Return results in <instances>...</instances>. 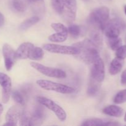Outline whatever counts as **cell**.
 Masks as SVG:
<instances>
[{
  "mask_svg": "<svg viewBox=\"0 0 126 126\" xmlns=\"http://www.w3.org/2000/svg\"><path fill=\"white\" fill-rule=\"evenodd\" d=\"M32 119V126L40 125L43 122L45 117V114L43 108L41 107H36L33 110L32 115L30 116Z\"/></svg>",
  "mask_w": 126,
  "mask_h": 126,
  "instance_id": "9a60e30c",
  "label": "cell"
},
{
  "mask_svg": "<svg viewBox=\"0 0 126 126\" xmlns=\"http://www.w3.org/2000/svg\"><path fill=\"white\" fill-rule=\"evenodd\" d=\"M43 49L46 51L54 54L77 55L79 53V50L73 46H68L55 44H45L43 45Z\"/></svg>",
  "mask_w": 126,
  "mask_h": 126,
  "instance_id": "52a82bcc",
  "label": "cell"
},
{
  "mask_svg": "<svg viewBox=\"0 0 126 126\" xmlns=\"http://www.w3.org/2000/svg\"><path fill=\"white\" fill-rule=\"evenodd\" d=\"M2 54H3L6 69L7 71H10L14 65L15 62L17 59L16 51L9 44H4L2 46Z\"/></svg>",
  "mask_w": 126,
  "mask_h": 126,
  "instance_id": "7c38bea8",
  "label": "cell"
},
{
  "mask_svg": "<svg viewBox=\"0 0 126 126\" xmlns=\"http://www.w3.org/2000/svg\"><path fill=\"white\" fill-rule=\"evenodd\" d=\"M103 31L97 27H91L90 31V38L89 39L98 47V49L102 47L103 44V36H102Z\"/></svg>",
  "mask_w": 126,
  "mask_h": 126,
  "instance_id": "5bb4252c",
  "label": "cell"
},
{
  "mask_svg": "<svg viewBox=\"0 0 126 126\" xmlns=\"http://www.w3.org/2000/svg\"><path fill=\"white\" fill-rule=\"evenodd\" d=\"M30 2H33V3H36V2H41L43 0H29Z\"/></svg>",
  "mask_w": 126,
  "mask_h": 126,
  "instance_id": "e575fe53",
  "label": "cell"
},
{
  "mask_svg": "<svg viewBox=\"0 0 126 126\" xmlns=\"http://www.w3.org/2000/svg\"><path fill=\"white\" fill-rule=\"evenodd\" d=\"M119 124L116 122H112V121H105L104 126H119Z\"/></svg>",
  "mask_w": 126,
  "mask_h": 126,
  "instance_id": "d6a6232c",
  "label": "cell"
},
{
  "mask_svg": "<svg viewBox=\"0 0 126 126\" xmlns=\"http://www.w3.org/2000/svg\"><path fill=\"white\" fill-rule=\"evenodd\" d=\"M121 82L123 85H126V69L123 72L121 78Z\"/></svg>",
  "mask_w": 126,
  "mask_h": 126,
  "instance_id": "1f68e13d",
  "label": "cell"
},
{
  "mask_svg": "<svg viewBox=\"0 0 126 126\" xmlns=\"http://www.w3.org/2000/svg\"><path fill=\"white\" fill-rule=\"evenodd\" d=\"M0 85L2 87V102L7 103L12 92V81L9 76L3 73H0Z\"/></svg>",
  "mask_w": 126,
  "mask_h": 126,
  "instance_id": "8fae6325",
  "label": "cell"
},
{
  "mask_svg": "<svg viewBox=\"0 0 126 126\" xmlns=\"http://www.w3.org/2000/svg\"><path fill=\"white\" fill-rule=\"evenodd\" d=\"M73 46L79 50V53L77 55L86 64L91 65L100 56L98 53L99 49L90 39H85L82 41L75 43Z\"/></svg>",
  "mask_w": 126,
  "mask_h": 126,
  "instance_id": "6da1fadb",
  "label": "cell"
},
{
  "mask_svg": "<svg viewBox=\"0 0 126 126\" xmlns=\"http://www.w3.org/2000/svg\"><path fill=\"white\" fill-rule=\"evenodd\" d=\"M124 121L126 122V113L125 114V116H124Z\"/></svg>",
  "mask_w": 126,
  "mask_h": 126,
  "instance_id": "74e56055",
  "label": "cell"
},
{
  "mask_svg": "<svg viewBox=\"0 0 126 126\" xmlns=\"http://www.w3.org/2000/svg\"><path fill=\"white\" fill-rule=\"evenodd\" d=\"M34 45L31 43H23L20 45L16 50V58L18 59H26L29 58Z\"/></svg>",
  "mask_w": 126,
  "mask_h": 126,
  "instance_id": "4fadbf2b",
  "label": "cell"
},
{
  "mask_svg": "<svg viewBox=\"0 0 126 126\" xmlns=\"http://www.w3.org/2000/svg\"><path fill=\"white\" fill-rule=\"evenodd\" d=\"M39 21V18L38 17H37V16H34V17H30V18L23 21L21 23L20 25L19 26V29L22 31L27 30L30 27H32L33 25H35L36 23H38Z\"/></svg>",
  "mask_w": 126,
  "mask_h": 126,
  "instance_id": "d6986e66",
  "label": "cell"
},
{
  "mask_svg": "<svg viewBox=\"0 0 126 126\" xmlns=\"http://www.w3.org/2000/svg\"><path fill=\"white\" fill-rule=\"evenodd\" d=\"M91 65V77L98 82H103L105 76V69L103 60L98 56Z\"/></svg>",
  "mask_w": 126,
  "mask_h": 126,
  "instance_id": "9c48e42d",
  "label": "cell"
},
{
  "mask_svg": "<svg viewBox=\"0 0 126 126\" xmlns=\"http://www.w3.org/2000/svg\"><path fill=\"white\" fill-rule=\"evenodd\" d=\"M110 10L106 6H102L94 10L89 17V23L91 27H97L103 32L108 22Z\"/></svg>",
  "mask_w": 126,
  "mask_h": 126,
  "instance_id": "7a4b0ae2",
  "label": "cell"
},
{
  "mask_svg": "<svg viewBox=\"0 0 126 126\" xmlns=\"http://www.w3.org/2000/svg\"><path fill=\"white\" fill-rule=\"evenodd\" d=\"M100 83L101 82L96 81L95 79L91 77L87 91V94L89 96L95 95L98 93L100 88Z\"/></svg>",
  "mask_w": 126,
  "mask_h": 126,
  "instance_id": "ac0fdd59",
  "label": "cell"
},
{
  "mask_svg": "<svg viewBox=\"0 0 126 126\" xmlns=\"http://www.w3.org/2000/svg\"><path fill=\"white\" fill-rule=\"evenodd\" d=\"M36 84L44 90L54 91L63 94H69L75 92V89L70 86L46 79L37 80Z\"/></svg>",
  "mask_w": 126,
  "mask_h": 126,
  "instance_id": "3957f363",
  "label": "cell"
},
{
  "mask_svg": "<svg viewBox=\"0 0 126 126\" xmlns=\"http://www.w3.org/2000/svg\"><path fill=\"white\" fill-rule=\"evenodd\" d=\"M123 66V60L116 57L111 62L109 68V72L111 75H116L121 71Z\"/></svg>",
  "mask_w": 126,
  "mask_h": 126,
  "instance_id": "e0dca14e",
  "label": "cell"
},
{
  "mask_svg": "<svg viewBox=\"0 0 126 126\" xmlns=\"http://www.w3.org/2000/svg\"><path fill=\"white\" fill-rule=\"evenodd\" d=\"M23 113L22 105H16L12 106L7 111L6 114V123L4 126H17V123L20 119L21 116Z\"/></svg>",
  "mask_w": 126,
  "mask_h": 126,
  "instance_id": "30bf717a",
  "label": "cell"
},
{
  "mask_svg": "<svg viewBox=\"0 0 126 126\" xmlns=\"http://www.w3.org/2000/svg\"><path fill=\"white\" fill-rule=\"evenodd\" d=\"M126 27L125 22L119 18H113L107 22L103 32L107 38L119 37L121 32Z\"/></svg>",
  "mask_w": 126,
  "mask_h": 126,
  "instance_id": "5b68a950",
  "label": "cell"
},
{
  "mask_svg": "<svg viewBox=\"0 0 126 126\" xmlns=\"http://www.w3.org/2000/svg\"><path fill=\"white\" fill-rule=\"evenodd\" d=\"M30 65L33 68L35 69L38 72L48 77L62 79L65 78L66 76L65 71L61 69L49 67L36 62H31Z\"/></svg>",
  "mask_w": 126,
  "mask_h": 126,
  "instance_id": "8992f818",
  "label": "cell"
},
{
  "mask_svg": "<svg viewBox=\"0 0 126 126\" xmlns=\"http://www.w3.org/2000/svg\"><path fill=\"white\" fill-rule=\"evenodd\" d=\"M68 34L62 33H57L51 34L49 36L48 39L50 41L53 43H62L67 39Z\"/></svg>",
  "mask_w": 126,
  "mask_h": 126,
  "instance_id": "44dd1931",
  "label": "cell"
},
{
  "mask_svg": "<svg viewBox=\"0 0 126 126\" xmlns=\"http://www.w3.org/2000/svg\"><path fill=\"white\" fill-rule=\"evenodd\" d=\"M116 51V57L123 60L126 58V46H121Z\"/></svg>",
  "mask_w": 126,
  "mask_h": 126,
  "instance_id": "4dcf8cb0",
  "label": "cell"
},
{
  "mask_svg": "<svg viewBox=\"0 0 126 126\" xmlns=\"http://www.w3.org/2000/svg\"><path fill=\"white\" fill-rule=\"evenodd\" d=\"M116 104H121L126 102V89L122 90L116 94L113 100Z\"/></svg>",
  "mask_w": 126,
  "mask_h": 126,
  "instance_id": "484cf974",
  "label": "cell"
},
{
  "mask_svg": "<svg viewBox=\"0 0 126 126\" xmlns=\"http://www.w3.org/2000/svg\"><path fill=\"white\" fill-rule=\"evenodd\" d=\"M12 7L16 11L23 12L27 9V4L23 0H12Z\"/></svg>",
  "mask_w": 126,
  "mask_h": 126,
  "instance_id": "7402d4cb",
  "label": "cell"
},
{
  "mask_svg": "<svg viewBox=\"0 0 126 126\" xmlns=\"http://www.w3.org/2000/svg\"><path fill=\"white\" fill-rule=\"evenodd\" d=\"M104 114L110 116L119 118L122 116L124 111L121 107L116 105H108L105 107L102 110Z\"/></svg>",
  "mask_w": 126,
  "mask_h": 126,
  "instance_id": "2e32d148",
  "label": "cell"
},
{
  "mask_svg": "<svg viewBox=\"0 0 126 126\" xmlns=\"http://www.w3.org/2000/svg\"><path fill=\"white\" fill-rule=\"evenodd\" d=\"M20 126H32L31 117L27 113H23L20 119Z\"/></svg>",
  "mask_w": 126,
  "mask_h": 126,
  "instance_id": "f546056e",
  "label": "cell"
},
{
  "mask_svg": "<svg viewBox=\"0 0 126 126\" xmlns=\"http://www.w3.org/2000/svg\"><path fill=\"white\" fill-rule=\"evenodd\" d=\"M11 95L14 100L18 105H23L25 103V97H23V94L21 93L18 91H15L11 92Z\"/></svg>",
  "mask_w": 126,
  "mask_h": 126,
  "instance_id": "cb8c5ba5",
  "label": "cell"
},
{
  "mask_svg": "<svg viewBox=\"0 0 126 126\" xmlns=\"http://www.w3.org/2000/svg\"><path fill=\"white\" fill-rule=\"evenodd\" d=\"M124 12H125V14L126 15V5H125V6H124Z\"/></svg>",
  "mask_w": 126,
  "mask_h": 126,
  "instance_id": "8d00e7d4",
  "label": "cell"
},
{
  "mask_svg": "<svg viewBox=\"0 0 126 126\" xmlns=\"http://www.w3.org/2000/svg\"><path fill=\"white\" fill-rule=\"evenodd\" d=\"M51 6L54 11L59 14H62L63 12L62 0H51Z\"/></svg>",
  "mask_w": 126,
  "mask_h": 126,
  "instance_id": "4316f807",
  "label": "cell"
},
{
  "mask_svg": "<svg viewBox=\"0 0 126 126\" xmlns=\"http://www.w3.org/2000/svg\"><path fill=\"white\" fill-rule=\"evenodd\" d=\"M51 27L53 30L57 33H62L68 34V28L61 23H53L51 24Z\"/></svg>",
  "mask_w": 126,
  "mask_h": 126,
  "instance_id": "f1b7e54d",
  "label": "cell"
},
{
  "mask_svg": "<svg viewBox=\"0 0 126 126\" xmlns=\"http://www.w3.org/2000/svg\"><path fill=\"white\" fill-rule=\"evenodd\" d=\"M4 23V17L2 14L0 12V27H2Z\"/></svg>",
  "mask_w": 126,
  "mask_h": 126,
  "instance_id": "836d02e7",
  "label": "cell"
},
{
  "mask_svg": "<svg viewBox=\"0 0 126 126\" xmlns=\"http://www.w3.org/2000/svg\"><path fill=\"white\" fill-rule=\"evenodd\" d=\"M2 111H3V107H2V105L0 103V116H1V114L2 113Z\"/></svg>",
  "mask_w": 126,
  "mask_h": 126,
  "instance_id": "d590c367",
  "label": "cell"
},
{
  "mask_svg": "<svg viewBox=\"0 0 126 126\" xmlns=\"http://www.w3.org/2000/svg\"><path fill=\"white\" fill-rule=\"evenodd\" d=\"M63 12L62 13L64 20L71 23L76 18L77 11L76 0H62Z\"/></svg>",
  "mask_w": 126,
  "mask_h": 126,
  "instance_id": "ba28073f",
  "label": "cell"
},
{
  "mask_svg": "<svg viewBox=\"0 0 126 126\" xmlns=\"http://www.w3.org/2000/svg\"><path fill=\"white\" fill-rule=\"evenodd\" d=\"M105 121L103 119L99 118H91L84 121L81 124L82 126H104Z\"/></svg>",
  "mask_w": 126,
  "mask_h": 126,
  "instance_id": "d4e9b609",
  "label": "cell"
},
{
  "mask_svg": "<svg viewBox=\"0 0 126 126\" xmlns=\"http://www.w3.org/2000/svg\"><path fill=\"white\" fill-rule=\"evenodd\" d=\"M68 32L73 38H77L81 33V28L77 25H71L68 28Z\"/></svg>",
  "mask_w": 126,
  "mask_h": 126,
  "instance_id": "83f0119b",
  "label": "cell"
},
{
  "mask_svg": "<svg viewBox=\"0 0 126 126\" xmlns=\"http://www.w3.org/2000/svg\"><path fill=\"white\" fill-rule=\"evenodd\" d=\"M108 44L111 49L116 50L122 46V40L119 37L113 38H108Z\"/></svg>",
  "mask_w": 126,
  "mask_h": 126,
  "instance_id": "603a6c76",
  "label": "cell"
},
{
  "mask_svg": "<svg viewBox=\"0 0 126 126\" xmlns=\"http://www.w3.org/2000/svg\"><path fill=\"white\" fill-rule=\"evenodd\" d=\"M44 55L43 49L39 47H34L32 49L29 56V59L33 60H40L43 58Z\"/></svg>",
  "mask_w": 126,
  "mask_h": 126,
  "instance_id": "ffe728a7",
  "label": "cell"
},
{
  "mask_svg": "<svg viewBox=\"0 0 126 126\" xmlns=\"http://www.w3.org/2000/svg\"><path fill=\"white\" fill-rule=\"evenodd\" d=\"M36 101L42 106L46 107L49 110L54 112L58 119L61 121H65L66 119V113L65 111L57 104L55 102L46 97L38 96L36 97Z\"/></svg>",
  "mask_w": 126,
  "mask_h": 126,
  "instance_id": "277c9868",
  "label": "cell"
}]
</instances>
